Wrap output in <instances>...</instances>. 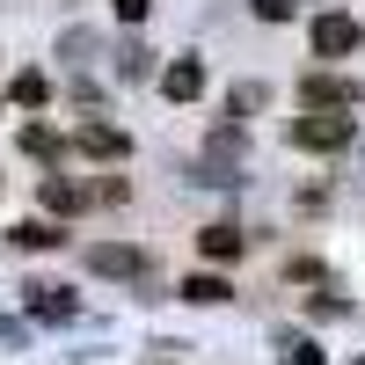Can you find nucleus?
Returning a JSON list of instances; mask_svg holds the SVG:
<instances>
[{"label":"nucleus","mask_w":365,"mask_h":365,"mask_svg":"<svg viewBox=\"0 0 365 365\" xmlns=\"http://www.w3.org/2000/svg\"><path fill=\"white\" fill-rule=\"evenodd\" d=\"M358 139V125L344 110H307V117H292V146H307V154H344V146Z\"/></svg>","instance_id":"obj_1"},{"label":"nucleus","mask_w":365,"mask_h":365,"mask_svg":"<svg viewBox=\"0 0 365 365\" xmlns=\"http://www.w3.org/2000/svg\"><path fill=\"white\" fill-rule=\"evenodd\" d=\"M299 103H307V110H358L365 88L351 73H307V81H299Z\"/></svg>","instance_id":"obj_2"},{"label":"nucleus","mask_w":365,"mask_h":365,"mask_svg":"<svg viewBox=\"0 0 365 365\" xmlns=\"http://www.w3.org/2000/svg\"><path fill=\"white\" fill-rule=\"evenodd\" d=\"M307 44H314V58H351V51L365 44V29H358L351 15H314V29H307Z\"/></svg>","instance_id":"obj_3"},{"label":"nucleus","mask_w":365,"mask_h":365,"mask_svg":"<svg viewBox=\"0 0 365 365\" xmlns=\"http://www.w3.org/2000/svg\"><path fill=\"white\" fill-rule=\"evenodd\" d=\"M88 270H96V278H146V249H125V241H96V249H88Z\"/></svg>","instance_id":"obj_4"},{"label":"nucleus","mask_w":365,"mask_h":365,"mask_svg":"<svg viewBox=\"0 0 365 365\" xmlns=\"http://www.w3.org/2000/svg\"><path fill=\"white\" fill-rule=\"evenodd\" d=\"M73 146H81L88 161H125V154H132V139L117 132V125H81V132H73Z\"/></svg>","instance_id":"obj_5"},{"label":"nucleus","mask_w":365,"mask_h":365,"mask_svg":"<svg viewBox=\"0 0 365 365\" xmlns=\"http://www.w3.org/2000/svg\"><path fill=\"white\" fill-rule=\"evenodd\" d=\"M161 96L168 103H197L205 96V66H197V58H175V66L161 73Z\"/></svg>","instance_id":"obj_6"},{"label":"nucleus","mask_w":365,"mask_h":365,"mask_svg":"<svg viewBox=\"0 0 365 365\" xmlns=\"http://www.w3.org/2000/svg\"><path fill=\"white\" fill-rule=\"evenodd\" d=\"M29 314H37V322H73L81 307H73L66 285H29Z\"/></svg>","instance_id":"obj_7"},{"label":"nucleus","mask_w":365,"mask_h":365,"mask_svg":"<svg viewBox=\"0 0 365 365\" xmlns=\"http://www.w3.org/2000/svg\"><path fill=\"white\" fill-rule=\"evenodd\" d=\"M37 197H44V212H58V220L88 205V190H81V182H66V175H44V182H37Z\"/></svg>","instance_id":"obj_8"},{"label":"nucleus","mask_w":365,"mask_h":365,"mask_svg":"<svg viewBox=\"0 0 365 365\" xmlns=\"http://www.w3.org/2000/svg\"><path fill=\"white\" fill-rule=\"evenodd\" d=\"M197 249H205L212 263H234L249 241H241V227H227V220H220V227H205V234H197Z\"/></svg>","instance_id":"obj_9"},{"label":"nucleus","mask_w":365,"mask_h":365,"mask_svg":"<svg viewBox=\"0 0 365 365\" xmlns=\"http://www.w3.org/2000/svg\"><path fill=\"white\" fill-rule=\"evenodd\" d=\"M182 299H197V307H220V299H234L227 278H212V270H197V278H182Z\"/></svg>","instance_id":"obj_10"},{"label":"nucleus","mask_w":365,"mask_h":365,"mask_svg":"<svg viewBox=\"0 0 365 365\" xmlns=\"http://www.w3.org/2000/svg\"><path fill=\"white\" fill-rule=\"evenodd\" d=\"M8 96H15L22 110H44V103H51V81H44V73H15V88H8Z\"/></svg>","instance_id":"obj_11"},{"label":"nucleus","mask_w":365,"mask_h":365,"mask_svg":"<svg viewBox=\"0 0 365 365\" xmlns=\"http://www.w3.org/2000/svg\"><path fill=\"white\" fill-rule=\"evenodd\" d=\"M58 241H66V234H58L51 220H22L15 227V249H58Z\"/></svg>","instance_id":"obj_12"},{"label":"nucleus","mask_w":365,"mask_h":365,"mask_svg":"<svg viewBox=\"0 0 365 365\" xmlns=\"http://www.w3.org/2000/svg\"><path fill=\"white\" fill-rule=\"evenodd\" d=\"M58 58H66V66H88V58H96V37H88V29H66V37H58Z\"/></svg>","instance_id":"obj_13"},{"label":"nucleus","mask_w":365,"mask_h":365,"mask_svg":"<svg viewBox=\"0 0 365 365\" xmlns=\"http://www.w3.org/2000/svg\"><path fill=\"white\" fill-rule=\"evenodd\" d=\"M117 73H125V81H146V73H154V51H146V44H125V51H117Z\"/></svg>","instance_id":"obj_14"},{"label":"nucleus","mask_w":365,"mask_h":365,"mask_svg":"<svg viewBox=\"0 0 365 365\" xmlns=\"http://www.w3.org/2000/svg\"><path fill=\"white\" fill-rule=\"evenodd\" d=\"M278 365H322V351H314L307 336H285V344H278Z\"/></svg>","instance_id":"obj_15"},{"label":"nucleus","mask_w":365,"mask_h":365,"mask_svg":"<svg viewBox=\"0 0 365 365\" xmlns=\"http://www.w3.org/2000/svg\"><path fill=\"white\" fill-rule=\"evenodd\" d=\"M256 103H263V88H256V81H241V88H234V96H227V117H249Z\"/></svg>","instance_id":"obj_16"},{"label":"nucleus","mask_w":365,"mask_h":365,"mask_svg":"<svg viewBox=\"0 0 365 365\" xmlns=\"http://www.w3.org/2000/svg\"><path fill=\"white\" fill-rule=\"evenodd\" d=\"M22 146H29V154H58V132L51 125H22Z\"/></svg>","instance_id":"obj_17"},{"label":"nucleus","mask_w":365,"mask_h":365,"mask_svg":"<svg viewBox=\"0 0 365 365\" xmlns=\"http://www.w3.org/2000/svg\"><path fill=\"white\" fill-rule=\"evenodd\" d=\"M256 15L263 22H292V0H256Z\"/></svg>","instance_id":"obj_18"},{"label":"nucleus","mask_w":365,"mask_h":365,"mask_svg":"<svg viewBox=\"0 0 365 365\" xmlns=\"http://www.w3.org/2000/svg\"><path fill=\"white\" fill-rule=\"evenodd\" d=\"M146 8L154 0H117V22H146Z\"/></svg>","instance_id":"obj_19"},{"label":"nucleus","mask_w":365,"mask_h":365,"mask_svg":"<svg viewBox=\"0 0 365 365\" xmlns=\"http://www.w3.org/2000/svg\"><path fill=\"white\" fill-rule=\"evenodd\" d=\"M358 365H365V358H358Z\"/></svg>","instance_id":"obj_20"}]
</instances>
